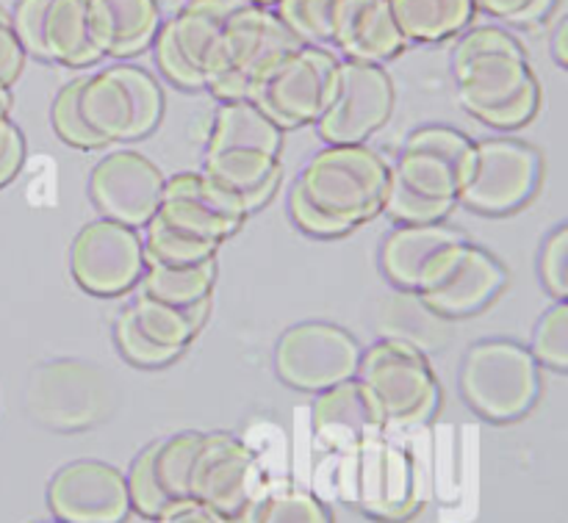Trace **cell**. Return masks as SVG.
I'll return each mask as SVG.
<instances>
[{
	"label": "cell",
	"mask_w": 568,
	"mask_h": 523,
	"mask_svg": "<svg viewBox=\"0 0 568 523\" xmlns=\"http://www.w3.org/2000/svg\"><path fill=\"white\" fill-rule=\"evenodd\" d=\"M453 72L460 105L497 131L527 125L541 105L527 50L499 25L466 28L453 50Z\"/></svg>",
	"instance_id": "1"
},
{
	"label": "cell",
	"mask_w": 568,
	"mask_h": 523,
	"mask_svg": "<svg viewBox=\"0 0 568 523\" xmlns=\"http://www.w3.org/2000/svg\"><path fill=\"white\" fill-rule=\"evenodd\" d=\"M300 44L275 9L239 3L211 55L205 89L220 100H253L266 75Z\"/></svg>",
	"instance_id": "2"
},
{
	"label": "cell",
	"mask_w": 568,
	"mask_h": 523,
	"mask_svg": "<svg viewBox=\"0 0 568 523\" xmlns=\"http://www.w3.org/2000/svg\"><path fill=\"white\" fill-rule=\"evenodd\" d=\"M392 161L366 144H327L311 155L297 183L311 203L349 230L375 219L386 203Z\"/></svg>",
	"instance_id": "3"
},
{
	"label": "cell",
	"mask_w": 568,
	"mask_h": 523,
	"mask_svg": "<svg viewBox=\"0 0 568 523\" xmlns=\"http://www.w3.org/2000/svg\"><path fill=\"white\" fill-rule=\"evenodd\" d=\"M460 393L477 416L508 424L532 410L541 393V366L530 347L488 338L475 343L460 363Z\"/></svg>",
	"instance_id": "4"
},
{
	"label": "cell",
	"mask_w": 568,
	"mask_h": 523,
	"mask_svg": "<svg viewBox=\"0 0 568 523\" xmlns=\"http://www.w3.org/2000/svg\"><path fill=\"white\" fill-rule=\"evenodd\" d=\"M355 377L369 388L386 427L410 430L427 424L442 402L430 360L410 343L381 338L375 347L361 352Z\"/></svg>",
	"instance_id": "5"
},
{
	"label": "cell",
	"mask_w": 568,
	"mask_h": 523,
	"mask_svg": "<svg viewBox=\"0 0 568 523\" xmlns=\"http://www.w3.org/2000/svg\"><path fill=\"white\" fill-rule=\"evenodd\" d=\"M81 114L87 125L109 142L150 136L164 114V94L148 70L136 64H111L83 75Z\"/></svg>",
	"instance_id": "6"
},
{
	"label": "cell",
	"mask_w": 568,
	"mask_h": 523,
	"mask_svg": "<svg viewBox=\"0 0 568 523\" xmlns=\"http://www.w3.org/2000/svg\"><path fill=\"white\" fill-rule=\"evenodd\" d=\"M189 496L220 523H253L264 496L258 460L236 435L205 432L192 465Z\"/></svg>",
	"instance_id": "7"
},
{
	"label": "cell",
	"mask_w": 568,
	"mask_h": 523,
	"mask_svg": "<svg viewBox=\"0 0 568 523\" xmlns=\"http://www.w3.org/2000/svg\"><path fill=\"white\" fill-rule=\"evenodd\" d=\"M338 64L342 59L333 50L300 44L266 75L253 103L283 131L320 122L336 92Z\"/></svg>",
	"instance_id": "8"
},
{
	"label": "cell",
	"mask_w": 568,
	"mask_h": 523,
	"mask_svg": "<svg viewBox=\"0 0 568 523\" xmlns=\"http://www.w3.org/2000/svg\"><path fill=\"white\" fill-rule=\"evenodd\" d=\"M541 183V155L519 139L475 142L458 203L488 216L519 211Z\"/></svg>",
	"instance_id": "9"
},
{
	"label": "cell",
	"mask_w": 568,
	"mask_h": 523,
	"mask_svg": "<svg viewBox=\"0 0 568 523\" xmlns=\"http://www.w3.org/2000/svg\"><path fill=\"white\" fill-rule=\"evenodd\" d=\"M244 0H186L153 39L159 70L186 92L205 89L211 55L222 37L227 17Z\"/></svg>",
	"instance_id": "10"
},
{
	"label": "cell",
	"mask_w": 568,
	"mask_h": 523,
	"mask_svg": "<svg viewBox=\"0 0 568 523\" xmlns=\"http://www.w3.org/2000/svg\"><path fill=\"white\" fill-rule=\"evenodd\" d=\"M361 352L344 327L303 321L288 327L275 347V371L286 386L320 393L358 375Z\"/></svg>",
	"instance_id": "11"
},
{
	"label": "cell",
	"mask_w": 568,
	"mask_h": 523,
	"mask_svg": "<svg viewBox=\"0 0 568 523\" xmlns=\"http://www.w3.org/2000/svg\"><path fill=\"white\" fill-rule=\"evenodd\" d=\"M508 283V271L488 249L464 242L449 244L433 258L419 288L427 305L447 319L471 316L486 308Z\"/></svg>",
	"instance_id": "12"
},
{
	"label": "cell",
	"mask_w": 568,
	"mask_h": 523,
	"mask_svg": "<svg viewBox=\"0 0 568 523\" xmlns=\"http://www.w3.org/2000/svg\"><path fill=\"white\" fill-rule=\"evenodd\" d=\"M109 408V377L81 360H50L28 382V410L53 430L92 427Z\"/></svg>",
	"instance_id": "13"
},
{
	"label": "cell",
	"mask_w": 568,
	"mask_h": 523,
	"mask_svg": "<svg viewBox=\"0 0 568 523\" xmlns=\"http://www.w3.org/2000/svg\"><path fill=\"white\" fill-rule=\"evenodd\" d=\"M394 111V83L381 64L342 59L336 92L316 127L327 144H366Z\"/></svg>",
	"instance_id": "14"
},
{
	"label": "cell",
	"mask_w": 568,
	"mask_h": 523,
	"mask_svg": "<svg viewBox=\"0 0 568 523\" xmlns=\"http://www.w3.org/2000/svg\"><path fill=\"white\" fill-rule=\"evenodd\" d=\"M70 269L78 286L98 297H116L142 280L148 260L136 227L100 216L83 227L70 249Z\"/></svg>",
	"instance_id": "15"
},
{
	"label": "cell",
	"mask_w": 568,
	"mask_h": 523,
	"mask_svg": "<svg viewBox=\"0 0 568 523\" xmlns=\"http://www.w3.org/2000/svg\"><path fill=\"white\" fill-rule=\"evenodd\" d=\"M475 142L447 125H427L410 133L392 164V175L410 192L433 199H453L471 164Z\"/></svg>",
	"instance_id": "16"
},
{
	"label": "cell",
	"mask_w": 568,
	"mask_h": 523,
	"mask_svg": "<svg viewBox=\"0 0 568 523\" xmlns=\"http://www.w3.org/2000/svg\"><path fill=\"white\" fill-rule=\"evenodd\" d=\"M166 177L142 153L116 150L89 175V197L103 219L128 227H148L159 214Z\"/></svg>",
	"instance_id": "17"
},
{
	"label": "cell",
	"mask_w": 568,
	"mask_h": 523,
	"mask_svg": "<svg viewBox=\"0 0 568 523\" xmlns=\"http://www.w3.org/2000/svg\"><path fill=\"white\" fill-rule=\"evenodd\" d=\"M48 507L61 523H125L128 476L103 460H75L50 480Z\"/></svg>",
	"instance_id": "18"
},
{
	"label": "cell",
	"mask_w": 568,
	"mask_h": 523,
	"mask_svg": "<svg viewBox=\"0 0 568 523\" xmlns=\"http://www.w3.org/2000/svg\"><path fill=\"white\" fill-rule=\"evenodd\" d=\"M353 502L377 521H408L422 504L414 460L388 443L361 447L355 452Z\"/></svg>",
	"instance_id": "19"
},
{
	"label": "cell",
	"mask_w": 568,
	"mask_h": 523,
	"mask_svg": "<svg viewBox=\"0 0 568 523\" xmlns=\"http://www.w3.org/2000/svg\"><path fill=\"white\" fill-rule=\"evenodd\" d=\"M155 216L166 225L222 244L244 225L250 214L244 211L242 199L233 197L209 175L181 172L175 177H166L164 197Z\"/></svg>",
	"instance_id": "20"
},
{
	"label": "cell",
	"mask_w": 568,
	"mask_h": 523,
	"mask_svg": "<svg viewBox=\"0 0 568 523\" xmlns=\"http://www.w3.org/2000/svg\"><path fill=\"white\" fill-rule=\"evenodd\" d=\"M311 424H314L316 441L331 449H342V452H358L386 430L369 388L358 377L316 393Z\"/></svg>",
	"instance_id": "21"
},
{
	"label": "cell",
	"mask_w": 568,
	"mask_h": 523,
	"mask_svg": "<svg viewBox=\"0 0 568 523\" xmlns=\"http://www.w3.org/2000/svg\"><path fill=\"white\" fill-rule=\"evenodd\" d=\"M331 48L349 61L383 64L408 48L388 0H342Z\"/></svg>",
	"instance_id": "22"
},
{
	"label": "cell",
	"mask_w": 568,
	"mask_h": 523,
	"mask_svg": "<svg viewBox=\"0 0 568 523\" xmlns=\"http://www.w3.org/2000/svg\"><path fill=\"white\" fill-rule=\"evenodd\" d=\"M464 233L455 227L430 222V225H399L383 238L381 269L399 291H416L422 275L442 249L464 242Z\"/></svg>",
	"instance_id": "23"
},
{
	"label": "cell",
	"mask_w": 568,
	"mask_h": 523,
	"mask_svg": "<svg viewBox=\"0 0 568 523\" xmlns=\"http://www.w3.org/2000/svg\"><path fill=\"white\" fill-rule=\"evenodd\" d=\"M105 59L89 0H50L44 17V61L70 70Z\"/></svg>",
	"instance_id": "24"
},
{
	"label": "cell",
	"mask_w": 568,
	"mask_h": 523,
	"mask_svg": "<svg viewBox=\"0 0 568 523\" xmlns=\"http://www.w3.org/2000/svg\"><path fill=\"white\" fill-rule=\"evenodd\" d=\"M200 172L242 199L244 211L253 214L277 192L283 164L281 155L261 153V150H220V153H205Z\"/></svg>",
	"instance_id": "25"
},
{
	"label": "cell",
	"mask_w": 568,
	"mask_h": 523,
	"mask_svg": "<svg viewBox=\"0 0 568 523\" xmlns=\"http://www.w3.org/2000/svg\"><path fill=\"white\" fill-rule=\"evenodd\" d=\"M105 55L128 59L150 48L161 28L159 0H89Z\"/></svg>",
	"instance_id": "26"
},
{
	"label": "cell",
	"mask_w": 568,
	"mask_h": 523,
	"mask_svg": "<svg viewBox=\"0 0 568 523\" xmlns=\"http://www.w3.org/2000/svg\"><path fill=\"white\" fill-rule=\"evenodd\" d=\"M399 33L410 44H436L460 37L475 20V0H388Z\"/></svg>",
	"instance_id": "27"
},
{
	"label": "cell",
	"mask_w": 568,
	"mask_h": 523,
	"mask_svg": "<svg viewBox=\"0 0 568 523\" xmlns=\"http://www.w3.org/2000/svg\"><path fill=\"white\" fill-rule=\"evenodd\" d=\"M377 332L392 341L410 343L425 355L442 349L449 338L447 316L433 310L416 291H397L381 305Z\"/></svg>",
	"instance_id": "28"
},
{
	"label": "cell",
	"mask_w": 568,
	"mask_h": 523,
	"mask_svg": "<svg viewBox=\"0 0 568 523\" xmlns=\"http://www.w3.org/2000/svg\"><path fill=\"white\" fill-rule=\"evenodd\" d=\"M283 127L275 125L253 100H222L216 111L214 127L209 133L205 153L220 150H261V153L281 155Z\"/></svg>",
	"instance_id": "29"
},
{
	"label": "cell",
	"mask_w": 568,
	"mask_h": 523,
	"mask_svg": "<svg viewBox=\"0 0 568 523\" xmlns=\"http://www.w3.org/2000/svg\"><path fill=\"white\" fill-rule=\"evenodd\" d=\"M211 302L200 305H170L161 302V299L148 297V294L139 291L136 299L131 302L133 316H136L139 327L153 338L159 347L172 349V352L181 355L189 343L194 341V336L203 327L205 314H209Z\"/></svg>",
	"instance_id": "30"
},
{
	"label": "cell",
	"mask_w": 568,
	"mask_h": 523,
	"mask_svg": "<svg viewBox=\"0 0 568 523\" xmlns=\"http://www.w3.org/2000/svg\"><path fill=\"white\" fill-rule=\"evenodd\" d=\"M216 280V258L203 260V264H148L142 275V288L139 291L148 297L161 299L170 305H200L211 302Z\"/></svg>",
	"instance_id": "31"
},
{
	"label": "cell",
	"mask_w": 568,
	"mask_h": 523,
	"mask_svg": "<svg viewBox=\"0 0 568 523\" xmlns=\"http://www.w3.org/2000/svg\"><path fill=\"white\" fill-rule=\"evenodd\" d=\"M205 432H178V435L161 438L153 443L155 474L161 488L175 504H189V482H192V465L203 447Z\"/></svg>",
	"instance_id": "32"
},
{
	"label": "cell",
	"mask_w": 568,
	"mask_h": 523,
	"mask_svg": "<svg viewBox=\"0 0 568 523\" xmlns=\"http://www.w3.org/2000/svg\"><path fill=\"white\" fill-rule=\"evenodd\" d=\"M216 253H220V242L200 238L194 233L181 230V227L166 225L159 216L150 219L148 238H144V260L148 264H203V260L216 258Z\"/></svg>",
	"instance_id": "33"
},
{
	"label": "cell",
	"mask_w": 568,
	"mask_h": 523,
	"mask_svg": "<svg viewBox=\"0 0 568 523\" xmlns=\"http://www.w3.org/2000/svg\"><path fill=\"white\" fill-rule=\"evenodd\" d=\"M342 0H277L275 14L303 44L331 48Z\"/></svg>",
	"instance_id": "34"
},
{
	"label": "cell",
	"mask_w": 568,
	"mask_h": 523,
	"mask_svg": "<svg viewBox=\"0 0 568 523\" xmlns=\"http://www.w3.org/2000/svg\"><path fill=\"white\" fill-rule=\"evenodd\" d=\"M253 523H333V519L314 493L281 488L261 496Z\"/></svg>",
	"instance_id": "35"
},
{
	"label": "cell",
	"mask_w": 568,
	"mask_h": 523,
	"mask_svg": "<svg viewBox=\"0 0 568 523\" xmlns=\"http://www.w3.org/2000/svg\"><path fill=\"white\" fill-rule=\"evenodd\" d=\"M128 493H131L133 513L144 515V519L150 521L164 519L172 510L181 507V504L172 502V499L166 496L164 488H161L159 474H155L153 443L144 447L142 452H139V458L133 460L131 471H128Z\"/></svg>",
	"instance_id": "36"
},
{
	"label": "cell",
	"mask_w": 568,
	"mask_h": 523,
	"mask_svg": "<svg viewBox=\"0 0 568 523\" xmlns=\"http://www.w3.org/2000/svg\"><path fill=\"white\" fill-rule=\"evenodd\" d=\"M81 83L83 78H75V81L64 83L59 89L53 100V109H50V122H53V131L61 142L72 144L78 150H98L105 147L103 139L87 125L81 114V105H78V98H81Z\"/></svg>",
	"instance_id": "37"
},
{
	"label": "cell",
	"mask_w": 568,
	"mask_h": 523,
	"mask_svg": "<svg viewBox=\"0 0 568 523\" xmlns=\"http://www.w3.org/2000/svg\"><path fill=\"white\" fill-rule=\"evenodd\" d=\"M530 352L538 360V366L568 371V299H558L538 319L530 338Z\"/></svg>",
	"instance_id": "38"
},
{
	"label": "cell",
	"mask_w": 568,
	"mask_h": 523,
	"mask_svg": "<svg viewBox=\"0 0 568 523\" xmlns=\"http://www.w3.org/2000/svg\"><path fill=\"white\" fill-rule=\"evenodd\" d=\"M453 208V199L422 197V194L403 186L394 175L392 181H388L386 203H383V211H386L394 222H399V225H430V222H442Z\"/></svg>",
	"instance_id": "39"
},
{
	"label": "cell",
	"mask_w": 568,
	"mask_h": 523,
	"mask_svg": "<svg viewBox=\"0 0 568 523\" xmlns=\"http://www.w3.org/2000/svg\"><path fill=\"white\" fill-rule=\"evenodd\" d=\"M114 341L120 347V352L125 355V360H131L133 366H144V369H155V366H166L178 358V352L172 349L159 347L148 332L139 327L136 316H133L131 305L120 310L114 325Z\"/></svg>",
	"instance_id": "40"
},
{
	"label": "cell",
	"mask_w": 568,
	"mask_h": 523,
	"mask_svg": "<svg viewBox=\"0 0 568 523\" xmlns=\"http://www.w3.org/2000/svg\"><path fill=\"white\" fill-rule=\"evenodd\" d=\"M538 271L552 297L568 299V222L544 242Z\"/></svg>",
	"instance_id": "41"
},
{
	"label": "cell",
	"mask_w": 568,
	"mask_h": 523,
	"mask_svg": "<svg viewBox=\"0 0 568 523\" xmlns=\"http://www.w3.org/2000/svg\"><path fill=\"white\" fill-rule=\"evenodd\" d=\"M475 6L505 25L532 28L552 14L558 0H475Z\"/></svg>",
	"instance_id": "42"
},
{
	"label": "cell",
	"mask_w": 568,
	"mask_h": 523,
	"mask_svg": "<svg viewBox=\"0 0 568 523\" xmlns=\"http://www.w3.org/2000/svg\"><path fill=\"white\" fill-rule=\"evenodd\" d=\"M9 114L11 92H0V188L14 181L26 161V139Z\"/></svg>",
	"instance_id": "43"
},
{
	"label": "cell",
	"mask_w": 568,
	"mask_h": 523,
	"mask_svg": "<svg viewBox=\"0 0 568 523\" xmlns=\"http://www.w3.org/2000/svg\"><path fill=\"white\" fill-rule=\"evenodd\" d=\"M288 214H292L294 225H297L300 230L311 233V236L336 238V236H344V233H349L347 225H342V222L333 219L331 214H325L320 205L311 203L297 183H294L292 192H288Z\"/></svg>",
	"instance_id": "44"
},
{
	"label": "cell",
	"mask_w": 568,
	"mask_h": 523,
	"mask_svg": "<svg viewBox=\"0 0 568 523\" xmlns=\"http://www.w3.org/2000/svg\"><path fill=\"white\" fill-rule=\"evenodd\" d=\"M50 0H17L11 14L17 39H20L26 55H37L44 61V17H48Z\"/></svg>",
	"instance_id": "45"
},
{
	"label": "cell",
	"mask_w": 568,
	"mask_h": 523,
	"mask_svg": "<svg viewBox=\"0 0 568 523\" xmlns=\"http://www.w3.org/2000/svg\"><path fill=\"white\" fill-rule=\"evenodd\" d=\"M26 66V50L17 39L11 14L0 6V92H11Z\"/></svg>",
	"instance_id": "46"
},
{
	"label": "cell",
	"mask_w": 568,
	"mask_h": 523,
	"mask_svg": "<svg viewBox=\"0 0 568 523\" xmlns=\"http://www.w3.org/2000/svg\"><path fill=\"white\" fill-rule=\"evenodd\" d=\"M155 523H220V521H216L205 507L189 502V504H181L178 510H172L170 515H164V519H159Z\"/></svg>",
	"instance_id": "47"
},
{
	"label": "cell",
	"mask_w": 568,
	"mask_h": 523,
	"mask_svg": "<svg viewBox=\"0 0 568 523\" xmlns=\"http://www.w3.org/2000/svg\"><path fill=\"white\" fill-rule=\"evenodd\" d=\"M552 55L558 59V64H564L568 70V14L552 31Z\"/></svg>",
	"instance_id": "48"
},
{
	"label": "cell",
	"mask_w": 568,
	"mask_h": 523,
	"mask_svg": "<svg viewBox=\"0 0 568 523\" xmlns=\"http://www.w3.org/2000/svg\"><path fill=\"white\" fill-rule=\"evenodd\" d=\"M244 3H253V6H264V9H275L277 0H244Z\"/></svg>",
	"instance_id": "49"
},
{
	"label": "cell",
	"mask_w": 568,
	"mask_h": 523,
	"mask_svg": "<svg viewBox=\"0 0 568 523\" xmlns=\"http://www.w3.org/2000/svg\"><path fill=\"white\" fill-rule=\"evenodd\" d=\"M53 523H61V521H53Z\"/></svg>",
	"instance_id": "50"
}]
</instances>
